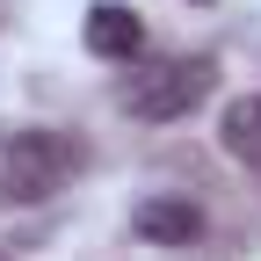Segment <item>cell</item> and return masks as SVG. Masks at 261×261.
Instances as JSON below:
<instances>
[{
	"instance_id": "1",
	"label": "cell",
	"mask_w": 261,
	"mask_h": 261,
	"mask_svg": "<svg viewBox=\"0 0 261 261\" xmlns=\"http://www.w3.org/2000/svg\"><path fill=\"white\" fill-rule=\"evenodd\" d=\"M80 160H87V145L65 138V130H15L8 152H0V196L8 203H44L80 174Z\"/></svg>"
},
{
	"instance_id": "2",
	"label": "cell",
	"mask_w": 261,
	"mask_h": 261,
	"mask_svg": "<svg viewBox=\"0 0 261 261\" xmlns=\"http://www.w3.org/2000/svg\"><path fill=\"white\" fill-rule=\"evenodd\" d=\"M211 87H218V58H160V65H145V73L123 80V109L138 123H174V116H189L203 102Z\"/></svg>"
},
{
	"instance_id": "3",
	"label": "cell",
	"mask_w": 261,
	"mask_h": 261,
	"mask_svg": "<svg viewBox=\"0 0 261 261\" xmlns=\"http://www.w3.org/2000/svg\"><path fill=\"white\" fill-rule=\"evenodd\" d=\"M87 51L130 65V58L145 51V22L130 15V8H116V0H94V8H87Z\"/></svg>"
},
{
	"instance_id": "4",
	"label": "cell",
	"mask_w": 261,
	"mask_h": 261,
	"mask_svg": "<svg viewBox=\"0 0 261 261\" xmlns=\"http://www.w3.org/2000/svg\"><path fill=\"white\" fill-rule=\"evenodd\" d=\"M138 240H152V247H189L196 232H203V211L196 203H174V196H152V203H138Z\"/></svg>"
},
{
	"instance_id": "5",
	"label": "cell",
	"mask_w": 261,
	"mask_h": 261,
	"mask_svg": "<svg viewBox=\"0 0 261 261\" xmlns=\"http://www.w3.org/2000/svg\"><path fill=\"white\" fill-rule=\"evenodd\" d=\"M225 152H232L247 174H261V94H240V102L225 109Z\"/></svg>"
},
{
	"instance_id": "6",
	"label": "cell",
	"mask_w": 261,
	"mask_h": 261,
	"mask_svg": "<svg viewBox=\"0 0 261 261\" xmlns=\"http://www.w3.org/2000/svg\"><path fill=\"white\" fill-rule=\"evenodd\" d=\"M0 261H8V254H0Z\"/></svg>"
}]
</instances>
